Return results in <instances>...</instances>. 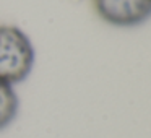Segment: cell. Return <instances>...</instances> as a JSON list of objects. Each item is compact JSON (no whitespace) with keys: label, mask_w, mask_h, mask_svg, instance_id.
<instances>
[{"label":"cell","mask_w":151,"mask_h":138,"mask_svg":"<svg viewBox=\"0 0 151 138\" xmlns=\"http://www.w3.org/2000/svg\"><path fill=\"white\" fill-rule=\"evenodd\" d=\"M20 109V99L13 86L0 81V132L5 130L17 119Z\"/></svg>","instance_id":"obj_3"},{"label":"cell","mask_w":151,"mask_h":138,"mask_svg":"<svg viewBox=\"0 0 151 138\" xmlns=\"http://www.w3.org/2000/svg\"><path fill=\"white\" fill-rule=\"evenodd\" d=\"M36 52L29 36L13 24L0 26V81L15 86L33 72Z\"/></svg>","instance_id":"obj_1"},{"label":"cell","mask_w":151,"mask_h":138,"mask_svg":"<svg viewBox=\"0 0 151 138\" xmlns=\"http://www.w3.org/2000/svg\"><path fill=\"white\" fill-rule=\"evenodd\" d=\"M99 18L117 28H135L151 18V0H94Z\"/></svg>","instance_id":"obj_2"}]
</instances>
